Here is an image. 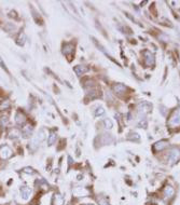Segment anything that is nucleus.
I'll return each instance as SVG.
<instances>
[{
  "instance_id": "nucleus-1",
  "label": "nucleus",
  "mask_w": 180,
  "mask_h": 205,
  "mask_svg": "<svg viewBox=\"0 0 180 205\" xmlns=\"http://www.w3.org/2000/svg\"><path fill=\"white\" fill-rule=\"evenodd\" d=\"M168 125L171 126V128H178V126H180V108L176 109L171 114V118L168 120Z\"/></svg>"
},
{
  "instance_id": "nucleus-2",
  "label": "nucleus",
  "mask_w": 180,
  "mask_h": 205,
  "mask_svg": "<svg viewBox=\"0 0 180 205\" xmlns=\"http://www.w3.org/2000/svg\"><path fill=\"white\" fill-rule=\"evenodd\" d=\"M180 159V150L178 148H171L168 152V161L169 163H175Z\"/></svg>"
},
{
  "instance_id": "nucleus-3",
  "label": "nucleus",
  "mask_w": 180,
  "mask_h": 205,
  "mask_svg": "<svg viewBox=\"0 0 180 205\" xmlns=\"http://www.w3.org/2000/svg\"><path fill=\"white\" fill-rule=\"evenodd\" d=\"M12 150L8 146H2L0 148V158L3 160H7L12 157Z\"/></svg>"
},
{
  "instance_id": "nucleus-4",
  "label": "nucleus",
  "mask_w": 180,
  "mask_h": 205,
  "mask_svg": "<svg viewBox=\"0 0 180 205\" xmlns=\"http://www.w3.org/2000/svg\"><path fill=\"white\" fill-rule=\"evenodd\" d=\"M145 55V63L148 66H152L154 64V55L150 52V51H145L144 52Z\"/></svg>"
},
{
  "instance_id": "nucleus-5",
  "label": "nucleus",
  "mask_w": 180,
  "mask_h": 205,
  "mask_svg": "<svg viewBox=\"0 0 180 205\" xmlns=\"http://www.w3.org/2000/svg\"><path fill=\"white\" fill-rule=\"evenodd\" d=\"M163 193H164L165 199H171L173 198L174 194H175V190H174V188L171 187V186H166V187L164 188Z\"/></svg>"
},
{
  "instance_id": "nucleus-6",
  "label": "nucleus",
  "mask_w": 180,
  "mask_h": 205,
  "mask_svg": "<svg viewBox=\"0 0 180 205\" xmlns=\"http://www.w3.org/2000/svg\"><path fill=\"white\" fill-rule=\"evenodd\" d=\"M168 146V143L165 140H161V141H157V143L154 144V146H153V148H154L155 151H161L163 150V149H165L166 147Z\"/></svg>"
},
{
  "instance_id": "nucleus-7",
  "label": "nucleus",
  "mask_w": 180,
  "mask_h": 205,
  "mask_svg": "<svg viewBox=\"0 0 180 205\" xmlns=\"http://www.w3.org/2000/svg\"><path fill=\"white\" fill-rule=\"evenodd\" d=\"M15 122H16V124H18V125H24L26 122L25 116H24L22 112H17V114H15Z\"/></svg>"
},
{
  "instance_id": "nucleus-8",
  "label": "nucleus",
  "mask_w": 180,
  "mask_h": 205,
  "mask_svg": "<svg viewBox=\"0 0 180 205\" xmlns=\"http://www.w3.org/2000/svg\"><path fill=\"white\" fill-rule=\"evenodd\" d=\"M30 193H31V189H30V188L26 187V186H24V187L21 188V194H22V196H23V199L27 200V199L30 196Z\"/></svg>"
},
{
  "instance_id": "nucleus-9",
  "label": "nucleus",
  "mask_w": 180,
  "mask_h": 205,
  "mask_svg": "<svg viewBox=\"0 0 180 205\" xmlns=\"http://www.w3.org/2000/svg\"><path fill=\"white\" fill-rule=\"evenodd\" d=\"M113 91L118 94H123L126 91V87L124 84H121V83H118L113 87Z\"/></svg>"
},
{
  "instance_id": "nucleus-10",
  "label": "nucleus",
  "mask_w": 180,
  "mask_h": 205,
  "mask_svg": "<svg viewBox=\"0 0 180 205\" xmlns=\"http://www.w3.org/2000/svg\"><path fill=\"white\" fill-rule=\"evenodd\" d=\"M73 49H75V47L72 46L71 43H67L64 46V48H63V52H64V54L68 55L70 54V53L73 52Z\"/></svg>"
},
{
  "instance_id": "nucleus-11",
  "label": "nucleus",
  "mask_w": 180,
  "mask_h": 205,
  "mask_svg": "<svg viewBox=\"0 0 180 205\" xmlns=\"http://www.w3.org/2000/svg\"><path fill=\"white\" fill-rule=\"evenodd\" d=\"M87 68L85 66H75V73H77L78 76H81L82 73H86Z\"/></svg>"
},
{
  "instance_id": "nucleus-12",
  "label": "nucleus",
  "mask_w": 180,
  "mask_h": 205,
  "mask_svg": "<svg viewBox=\"0 0 180 205\" xmlns=\"http://www.w3.org/2000/svg\"><path fill=\"white\" fill-rule=\"evenodd\" d=\"M10 108V102L8 100L6 102H0V111H3V110H7Z\"/></svg>"
},
{
  "instance_id": "nucleus-13",
  "label": "nucleus",
  "mask_w": 180,
  "mask_h": 205,
  "mask_svg": "<svg viewBox=\"0 0 180 205\" xmlns=\"http://www.w3.org/2000/svg\"><path fill=\"white\" fill-rule=\"evenodd\" d=\"M55 140H56V134H55V133H51L48 138V144L49 145H53Z\"/></svg>"
},
{
  "instance_id": "nucleus-14",
  "label": "nucleus",
  "mask_w": 180,
  "mask_h": 205,
  "mask_svg": "<svg viewBox=\"0 0 180 205\" xmlns=\"http://www.w3.org/2000/svg\"><path fill=\"white\" fill-rule=\"evenodd\" d=\"M22 133L25 135V137L30 136V134H31V128H30V126H25V128L23 129V131H22Z\"/></svg>"
},
{
  "instance_id": "nucleus-15",
  "label": "nucleus",
  "mask_w": 180,
  "mask_h": 205,
  "mask_svg": "<svg viewBox=\"0 0 180 205\" xmlns=\"http://www.w3.org/2000/svg\"><path fill=\"white\" fill-rule=\"evenodd\" d=\"M20 135H21V133L18 132L17 130H13V131H11V132H10L9 137H10V138H15V137H18Z\"/></svg>"
},
{
  "instance_id": "nucleus-16",
  "label": "nucleus",
  "mask_w": 180,
  "mask_h": 205,
  "mask_svg": "<svg viewBox=\"0 0 180 205\" xmlns=\"http://www.w3.org/2000/svg\"><path fill=\"white\" fill-rule=\"evenodd\" d=\"M104 124H105V126L107 129H112V126H113V123H112V121L110 119H105L104 120Z\"/></svg>"
},
{
  "instance_id": "nucleus-17",
  "label": "nucleus",
  "mask_w": 180,
  "mask_h": 205,
  "mask_svg": "<svg viewBox=\"0 0 180 205\" xmlns=\"http://www.w3.org/2000/svg\"><path fill=\"white\" fill-rule=\"evenodd\" d=\"M105 114V110H104V108L101 107V106H99V107H97V110L95 111V116H103V114Z\"/></svg>"
},
{
  "instance_id": "nucleus-18",
  "label": "nucleus",
  "mask_w": 180,
  "mask_h": 205,
  "mask_svg": "<svg viewBox=\"0 0 180 205\" xmlns=\"http://www.w3.org/2000/svg\"><path fill=\"white\" fill-rule=\"evenodd\" d=\"M23 172H25V173H27V174H34L35 173L34 170H32L31 167H24Z\"/></svg>"
},
{
  "instance_id": "nucleus-19",
  "label": "nucleus",
  "mask_w": 180,
  "mask_h": 205,
  "mask_svg": "<svg viewBox=\"0 0 180 205\" xmlns=\"http://www.w3.org/2000/svg\"><path fill=\"white\" fill-rule=\"evenodd\" d=\"M0 122H1L2 126H5L6 124L8 123V117H1V119H0Z\"/></svg>"
},
{
  "instance_id": "nucleus-20",
  "label": "nucleus",
  "mask_w": 180,
  "mask_h": 205,
  "mask_svg": "<svg viewBox=\"0 0 180 205\" xmlns=\"http://www.w3.org/2000/svg\"><path fill=\"white\" fill-rule=\"evenodd\" d=\"M24 40H25V36H24V35H20V38H18V44H24Z\"/></svg>"
},
{
  "instance_id": "nucleus-21",
  "label": "nucleus",
  "mask_w": 180,
  "mask_h": 205,
  "mask_svg": "<svg viewBox=\"0 0 180 205\" xmlns=\"http://www.w3.org/2000/svg\"><path fill=\"white\" fill-rule=\"evenodd\" d=\"M98 203H99V205H110L109 203H108V201H106V200H104V199H98Z\"/></svg>"
},
{
  "instance_id": "nucleus-22",
  "label": "nucleus",
  "mask_w": 180,
  "mask_h": 205,
  "mask_svg": "<svg viewBox=\"0 0 180 205\" xmlns=\"http://www.w3.org/2000/svg\"><path fill=\"white\" fill-rule=\"evenodd\" d=\"M0 65H1V67H2L3 69H5L6 71H8V69H7V67H6V64L2 62V59H1V57H0Z\"/></svg>"
}]
</instances>
